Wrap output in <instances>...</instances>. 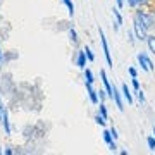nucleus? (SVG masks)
I'll return each instance as SVG.
<instances>
[{
	"instance_id": "nucleus-17",
	"label": "nucleus",
	"mask_w": 155,
	"mask_h": 155,
	"mask_svg": "<svg viewBox=\"0 0 155 155\" xmlns=\"http://www.w3.org/2000/svg\"><path fill=\"white\" fill-rule=\"evenodd\" d=\"M93 121H95V124H98V126H102V127H105V126H107V119H105V117H102L98 112H97V114L93 116Z\"/></svg>"
},
{
	"instance_id": "nucleus-26",
	"label": "nucleus",
	"mask_w": 155,
	"mask_h": 155,
	"mask_svg": "<svg viewBox=\"0 0 155 155\" xmlns=\"http://www.w3.org/2000/svg\"><path fill=\"white\" fill-rule=\"evenodd\" d=\"M127 74H129V78H138V69L133 66H129L127 67Z\"/></svg>"
},
{
	"instance_id": "nucleus-7",
	"label": "nucleus",
	"mask_w": 155,
	"mask_h": 155,
	"mask_svg": "<svg viewBox=\"0 0 155 155\" xmlns=\"http://www.w3.org/2000/svg\"><path fill=\"white\" fill-rule=\"evenodd\" d=\"M133 31L134 35H136V38H138V41H147V36H148V31L140 24L136 19H133Z\"/></svg>"
},
{
	"instance_id": "nucleus-2",
	"label": "nucleus",
	"mask_w": 155,
	"mask_h": 155,
	"mask_svg": "<svg viewBox=\"0 0 155 155\" xmlns=\"http://www.w3.org/2000/svg\"><path fill=\"white\" fill-rule=\"evenodd\" d=\"M98 36H100V43H102V52H104V57H105V62L109 69H114V61H112V55H110V47H109V41L105 38V33L104 29L98 28Z\"/></svg>"
},
{
	"instance_id": "nucleus-11",
	"label": "nucleus",
	"mask_w": 155,
	"mask_h": 155,
	"mask_svg": "<svg viewBox=\"0 0 155 155\" xmlns=\"http://www.w3.org/2000/svg\"><path fill=\"white\" fill-rule=\"evenodd\" d=\"M17 59H19V54H17L16 50H7V52H4L2 62H4V66H7V64H11L12 61H17Z\"/></svg>"
},
{
	"instance_id": "nucleus-33",
	"label": "nucleus",
	"mask_w": 155,
	"mask_h": 155,
	"mask_svg": "<svg viewBox=\"0 0 155 155\" xmlns=\"http://www.w3.org/2000/svg\"><path fill=\"white\" fill-rule=\"evenodd\" d=\"M4 109H7V107L4 104V100H2V93H0V110H4Z\"/></svg>"
},
{
	"instance_id": "nucleus-32",
	"label": "nucleus",
	"mask_w": 155,
	"mask_h": 155,
	"mask_svg": "<svg viewBox=\"0 0 155 155\" xmlns=\"http://www.w3.org/2000/svg\"><path fill=\"white\" fill-rule=\"evenodd\" d=\"M124 5H126V2H124V0H116V7H119V9H122Z\"/></svg>"
},
{
	"instance_id": "nucleus-36",
	"label": "nucleus",
	"mask_w": 155,
	"mask_h": 155,
	"mask_svg": "<svg viewBox=\"0 0 155 155\" xmlns=\"http://www.w3.org/2000/svg\"><path fill=\"white\" fill-rule=\"evenodd\" d=\"M153 136H155V124H153Z\"/></svg>"
},
{
	"instance_id": "nucleus-9",
	"label": "nucleus",
	"mask_w": 155,
	"mask_h": 155,
	"mask_svg": "<svg viewBox=\"0 0 155 155\" xmlns=\"http://www.w3.org/2000/svg\"><path fill=\"white\" fill-rule=\"evenodd\" d=\"M121 93H122V98H124V102H127V105H134L133 91H131V88L127 86V83H122V84H121Z\"/></svg>"
},
{
	"instance_id": "nucleus-14",
	"label": "nucleus",
	"mask_w": 155,
	"mask_h": 155,
	"mask_svg": "<svg viewBox=\"0 0 155 155\" xmlns=\"http://www.w3.org/2000/svg\"><path fill=\"white\" fill-rule=\"evenodd\" d=\"M112 16H114V21H116L119 26H122L124 19H122V14H121V9H119V7H112Z\"/></svg>"
},
{
	"instance_id": "nucleus-29",
	"label": "nucleus",
	"mask_w": 155,
	"mask_h": 155,
	"mask_svg": "<svg viewBox=\"0 0 155 155\" xmlns=\"http://www.w3.org/2000/svg\"><path fill=\"white\" fill-rule=\"evenodd\" d=\"M4 155H16L12 147H4Z\"/></svg>"
},
{
	"instance_id": "nucleus-24",
	"label": "nucleus",
	"mask_w": 155,
	"mask_h": 155,
	"mask_svg": "<svg viewBox=\"0 0 155 155\" xmlns=\"http://www.w3.org/2000/svg\"><path fill=\"white\" fill-rule=\"evenodd\" d=\"M131 88H133L134 91L141 90V84H140V79H138V78H131Z\"/></svg>"
},
{
	"instance_id": "nucleus-12",
	"label": "nucleus",
	"mask_w": 155,
	"mask_h": 155,
	"mask_svg": "<svg viewBox=\"0 0 155 155\" xmlns=\"http://www.w3.org/2000/svg\"><path fill=\"white\" fill-rule=\"evenodd\" d=\"M67 38H69V41H71V43L74 45V47H78V45H79V36H78L76 29L71 28V26L67 28Z\"/></svg>"
},
{
	"instance_id": "nucleus-10",
	"label": "nucleus",
	"mask_w": 155,
	"mask_h": 155,
	"mask_svg": "<svg viewBox=\"0 0 155 155\" xmlns=\"http://www.w3.org/2000/svg\"><path fill=\"white\" fill-rule=\"evenodd\" d=\"M2 114H4V116H2V122H0V124L4 126V133H5V136H11L12 134V126H11V119H9V110L4 109Z\"/></svg>"
},
{
	"instance_id": "nucleus-37",
	"label": "nucleus",
	"mask_w": 155,
	"mask_h": 155,
	"mask_svg": "<svg viewBox=\"0 0 155 155\" xmlns=\"http://www.w3.org/2000/svg\"><path fill=\"white\" fill-rule=\"evenodd\" d=\"M152 12H153V16H155V11H152Z\"/></svg>"
},
{
	"instance_id": "nucleus-20",
	"label": "nucleus",
	"mask_w": 155,
	"mask_h": 155,
	"mask_svg": "<svg viewBox=\"0 0 155 155\" xmlns=\"http://www.w3.org/2000/svg\"><path fill=\"white\" fill-rule=\"evenodd\" d=\"M126 38H127V41H129L131 45H136V41H138V38H136V35H134V31H133V29H127Z\"/></svg>"
},
{
	"instance_id": "nucleus-25",
	"label": "nucleus",
	"mask_w": 155,
	"mask_h": 155,
	"mask_svg": "<svg viewBox=\"0 0 155 155\" xmlns=\"http://www.w3.org/2000/svg\"><path fill=\"white\" fill-rule=\"evenodd\" d=\"M98 98H100V102H105V100L109 98V95H107L105 88H100L98 90Z\"/></svg>"
},
{
	"instance_id": "nucleus-5",
	"label": "nucleus",
	"mask_w": 155,
	"mask_h": 155,
	"mask_svg": "<svg viewBox=\"0 0 155 155\" xmlns=\"http://www.w3.org/2000/svg\"><path fill=\"white\" fill-rule=\"evenodd\" d=\"M84 90H86V95H88V100L93 104V105H98L100 98H98V90L95 88L91 83H84Z\"/></svg>"
},
{
	"instance_id": "nucleus-28",
	"label": "nucleus",
	"mask_w": 155,
	"mask_h": 155,
	"mask_svg": "<svg viewBox=\"0 0 155 155\" xmlns=\"http://www.w3.org/2000/svg\"><path fill=\"white\" fill-rule=\"evenodd\" d=\"M109 129H110V134H112V136H114V140H116V141H117V138H119V133H117L116 126H110V127H109Z\"/></svg>"
},
{
	"instance_id": "nucleus-27",
	"label": "nucleus",
	"mask_w": 155,
	"mask_h": 155,
	"mask_svg": "<svg viewBox=\"0 0 155 155\" xmlns=\"http://www.w3.org/2000/svg\"><path fill=\"white\" fill-rule=\"evenodd\" d=\"M134 2H136V5H138V7H143V9L152 4V0H134Z\"/></svg>"
},
{
	"instance_id": "nucleus-4",
	"label": "nucleus",
	"mask_w": 155,
	"mask_h": 155,
	"mask_svg": "<svg viewBox=\"0 0 155 155\" xmlns=\"http://www.w3.org/2000/svg\"><path fill=\"white\" fill-rule=\"evenodd\" d=\"M100 79H102V84H104V88H105L109 98L112 100V95H114V84L110 83V79H109V76H107L105 69H100Z\"/></svg>"
},
{
	"instance_id": "nucleus-15",
	"label": "nucleus",
	"mask_w": 155,
	"mask_h": 155,
	"mask_svg": "<svg viewBox=\"0 0 155 155\" xmlns=\"http://www.w3.org/2000/svg\"><path fill=\"white\" fill-rule=\"evenodd\" d=\"M145 43L148 45V50L152 52V54H155V35L153 33H148V36H147V41Z\"/></svg>"
},
{
	"instance_id": "nucleus-31",
	"label": "nucleus",
	"mask_w": 155,
	"mask_h": 155,
	"mask_svg": "<svg viewBox=\"0 0 155 155\" xmlns=\"http://www.w3.org/2000/svg\"><path fill=\"white\" fill-rule=\"evenodd\" d=\"M107 147H109V150H110V152H117V148H119V147H117V143H116V141H112V143H109V145H107Z\"/></svg>"
},
{
	"instance_id": "nucleus-6",
	"label": "nucleus",
	"mask_w": 155,
	"mask_h": 155,
	"mask_svg": "<svg viewBox=\"0 0 155 155\" xmlns=\"http://www.w3.org/2000/svg\"><path fill=\"white\" fill-rule=\"evenodd\" d=\"M72 61H74V64H76L78 69H81L83 71L84 67H86V62H88V59H86V54H84V50L83 48H79L74 54V57H72Z\"/></svg>"
},
{
	"instance_id": "nucleus-3",
	"label": "nucleus",
	"mask_w": 155,
	"mask_h": 155,
	"mask_svg": "<svg viewBox=\"0 0 155 155\" xmlns=\"http://www.w3.org/2000/svg\"><path fill=\"white\" fill-rule=\"evenodd\" d=\"M136 61H138L141 71H145V72H153L155 71V64L148 57L147 52H138V54H136Z\"/></svg>"
},
{
	"instance_id": "nucleus-34",
	"label": "nucleus",
	"mask_w": 155,
	"mask_h": 155,
	"mask_svg": "<svg viewBox=\"0 0 155 155\" xmlns=\"http://www.w3.org/2000/svg\"><path fill=\"white\" fill-rule=\"evenodd\" d=\"M0 155H4V148L2 147H0Z\"/></svg>"
},
{
	"instance_id": "nucleus-16",
	"label": "nucleus",
	"mask_w": 155,
	"mask_h": 155,
	"mask_svg": "<svg viewBox=\"0 0 155 155\" xmlns=\"http://www.w3.org/2000/svg\"><path fill=\"white\" fill-rule=\"evenodd\" d=\"M62 4H64V5L67 7V12H69V16H74V9H76V7H74V2H72V0H61Z\"/></svg>"
},
{
	"instance_id": "nucleus-30",
	"label": "nucleus",
	"mask_w": 155,
	"mask_h": 155,
	"mask_svg": "<svg viewBox=\"0 0 155 155\" xmlns=\"http://www.w3.org/2000/svg\"><path fill=\"white\" fill-rule=\"evenodd\" d=\"M124 2H126V5L129 7V9H136V2H134V0H124Z\"/></svg>"
},
{
	"instance_id": "nucleus-8",
	"label": "nucleus",
	"mask_w": 155,
	"mask_h": 155,
	"mask_svg": "<svg viewBox=\"0 0 155 155\" xmlns=\"http://www.w3.org/2000/svg\"><path fill=\"white\" fill-rule=\"evenodd\" d=\"M112 100L116 102V107L119 112H124V98H122V93L121 90L117 88L116 84H114V95H112Z\"/></svg>"
},
{
	"instance_id": "nucleus-35",
	"label": "nucleus",
	"mask_w": 155,
	"mask_h": 155,
	"mask_svg": "<svg viewBox=\"0 0 155 155\" xmlns=\"http://www.w3.org/2000/svg\"><path fill=\"white\" fill-rule=\"evenodd\" d=\"M2 116H4V114H2V110H0V122H2Z\"/></svg>"
},
{
	"instance_id": "nucleus-22",
	"label": "nucleus",
	"mask_w": 155,
	"mask_h": 155,
	"mask_svg": "<svg viewBox=\"0 0 155 155\" xmlns=\"http://www.w3.org/2000/svg\"><path fill=\"white\" fill-rule=\"evenodd\" d=\"M147 147H148L150 152H155V136H153V134L147 138Z\"/></svg>"
},
{
	"instance_id": "nucleus-21",
	"label": "nucleus",
	"mask_w": 155,
	"mask_h": 155,
	"mask_svg": "<svg viewBox=\"0 0 155 155\" xmlns=\"http://www.w3.org/2000/svg\"><path fill=\"white\" fill-rule=\"evenodd\" d=\"M104 141H105V145H109V143H112V141H116L114 140V136L110 134V129H104Z\"/></svg>"
},
{
	"instance_id": "nucleus-23",
	"label": "nucleus",
	"mask_w": 155,
	"mask_h": 155,
	"mask_svg": "<svg viewBox=\"0 0 155 155\" xmlns=\"http://www.w3.org/2000/svg\"><path fill=\"white\" fill-rule=\"evenodd\" d=\"M134 93H136V98H138L140 104H141V105H145L147 98H145V91H143V90H138V91H134Z\"/></svg>"
},
{
	"instance_id": "nucleus-19",
	"label": "nucleus",
	"mask_w": 155,
	"mask_h": 155,
	"mask_svg": "<svg viewBox=\"0 0 155 155\" xmlns=\"http://www.w3.org/2000/svg\"><path fill=\"white\" fill-rule=\"evenodd\" d=\"M83 50H84V54H86V59H88V62H95V54H93V50L90 48L88 45H84Z\"/></svg>"
},
{
	"instance_id": "nucleus-18",
	"label": "nucleus",
	"mask_w": 155,
	"mask_h": 155,
	"mask_svg": "<svg viewBox=\"0 0 155 155\" xmlns=\"http://www.w3.org/2000/svg\"><path fill=\"white\" fill-rule=\"evenodd\" d=\"M98 114H100L102 117H105V119H109V110H107L105 102H100V104H98Z\"/></svg>"
},
{
	"instance_id": "nucleus-13",
	"label": "nucleus",
	"mask_w": 155,
	"mask_h": 155,
	"mask_svg": "<svg viewBox=\"0 0 155 155\" xmlns=\"http://www.w3.org/2000/svg\"><path fill=\"white\" fill-rule=\"evenodd\" d=\"M83 79H84V83H91V84H95V74H93V71L91 69H88V67H84L83 69Z\"/></svg>"
},
{
	"instance_id": "nucleus-1",
	"label": "nucleus",
	"mask_w": 155,
	"mask_h": 155,
	"mask_svg": "<svg viewBox=\"0 0 155 155\" xmlns=\"http://www.w3.org/2000/svg\"><path fill=\"white\" fill-rule=\"evenodd\" d=\"M133 19H136L148 33H152L155 29V16L152 11H145L143 7H136L134 14H133Z\"/></svg>"
}]
</instances>
